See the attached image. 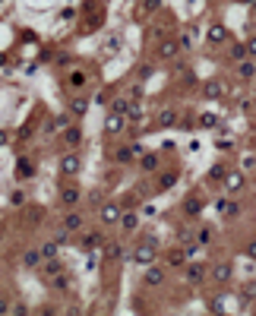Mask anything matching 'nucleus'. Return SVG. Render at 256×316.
<instances>
[{
    "label": "nucleus",
    "instance_id": "f257e3e1",
    "mask_svg": "<svg viewBox=\"0 0 256 316\" xmlns=\"http://www.w3.org/2000/svg\"><path fill=\"white\" fill-rule=\"evenodd\" d=\"M130 259L139 263V266L155 263V259H158V237H155V234H143V240L130 250Z\"/></svg>",
    "mask_w": 256,
    "mask_h": 316
},
{
    "label": "nucleus",
    "instance_id": "f03ea898",
    "mask_svg": "<svg viewBox=\"0 0 256 316\" xmlns=\"http://www.w3.org/2000/svg\"><path fill=\"white\" fill-rule=\"evenodd\" d=\"M102 244H105V234L98 231V228H83V231H79V240H76V250L79 253H92Z\"/></svg>",
    "mask_w": 256,
    "mask_h": 316
},
{
    "label": "nucleus",
    "instance_id": "7ed1b4c3",
    "mask_svg": "<svg viewBox=\"0 0 256 316\" xmlns=\"http://www.w3.org/2000/svg\"><path fill=\"white\" fill-rule=\"evenodd\" d=\"M57 168H60V174H64L66 180L76 177V174L83 171V155H79L76 149H66L64 155H60V161H57Z\"/></svg>",
    "mask_w": 256,
    "mask_h": 316
},
{
    "label": "nucleus",
    "instance_id": "20e7f679",
    "mask_svg": "<svg viewBox=\"0 0 256 316\" xmlns=\"http://www.w3.org/2000/svg\"><path fill=\"white\" fill-rule=\"evenodd\" d=\"M143 152H146L143 143H130V146H117V149L111 152V158H114V165H133Z\"/></svg>",
    "mask_w": 256,
    "mask_h": 316
},
{
    "label": "nucleus",
    "instance_id": "39448f33",
    "mask_svg": "<svg viewBox=\"0 0 256 316\" xmlns=\"http://www.w3.org/2000/svg\"><path fill=\"white\" fill-rule=\"evenodd\" d=\"M102 256H105L107 266H117V263H124L130 253H127L124 240H105V244H102Z\"/></svg>",
    "mask_w": 256,
    "mask_h": 316
},
{
    "label": "nucleus",
    "instance_id": "423d86ee",
    "mask_svg": "<svg viewBox=\"0 0 256 316\" xmlns=\"http://www.w3.org/2000/svg\"><path fill=\"white\" fill-rule=\"evenodd\" d=\"M120 215H124V206L114 203V199H105V203L98 206V221H102L105 228H114L120 221Z\"/></svg>",
    "mask_w": 256,
    "mask_h": 316
},
{
    "label": "nucleus",
    "instance_id": "0eeeda50",
    "mask_svg": "<svg viewBox=\"0 0 256 316\" xmlns=\"http://www.w3.org/2000/svg\"><path fill=\"white\" fill-rule=\"evenodd\" d=\"M168 281V266L165 263H149L143 272V285L146 288H161Z\"/></svg>",
    "mask_w": 256,
    "mask_h": 316
},
{
    "label": "nucleus",
    "instance_id": "6e6552de",
    "mask_svg": "<svg viewBox=\"0 0 256 316\" xmlns=\"http://www.w3.org/2000/svg\"><path fill=\"white\" fill-rule=\"evenodd\" d=\"M180 272H184V281H187L190 288L206 285V278H209V269H206L203 263H190V259H187V266L180 269Z\"/></svg>",
    "mask_w": 256,
    "mask_h": 316
},
{
    "label": "nucleus",
    "instance_id": "1a4fd4ad",
    "mask_svg": "<svg viewBox=\"0 0 256 316\" xmlns=\"http://www.w3.org/2000/svg\"><path fill=\"white\" fill-rule=\"evenodd\" d=\"M209 278H212L218 288L231 285V278H234V263H231V259H221V263H215L212 269H209Z\"/></svg>",
    "mask_w": 256,
    "mask_h": 316
},
{
    "label": "nucleus",
    "instance_id": "9d476101",
    "mask_svg": "<svg viewBox=\"0 0 256 316\" xmlns=\"http://www.w3.org/2000/svg\"><path fill=\"white\" fill-rule=\"evenodd\" d=\"M221 187H225L231 196H237V193L247 187V171H240V168H228V174H225V180H221Z\"/></svg>",
    "mask_w": 256,
    "mask_h": 316
},
{
    "label": "nucleus",
    "instance_id": "9b49d317",
    "mask_svg": "<svg viewBox=\"0 0 256 316\" xmlns=\"http://www.w3.org/2000/svg\"><path fill=\"white\" fill-rule=\"evenodd\" d=\"M13 174H16L19 184H25V180H32V177L38 174V161L29 158V155H19V158H16V171H13Z\"/></svg>",
    "mask_w": 256,
    "mask_h": 316
},
{
    "label": "nucleus",
    "instance_id": "f8f14e48",
    "mask_svg": "<svg viewBox=\"0 0 256 316\" xmlns=\"http://www.w3.org/2000/svg\"><path fill=\"white\" fill-rule=\"evenodd\" d=\"M79 203H83V190H79L76 184L60 187V206H64V209H79Z\"/></svg>",
    "mask_w": 256,
    "mask_h": 316
},
{
    "label": "nucleus",
    "instance_id": "ddd939ff",
    "mask_svg": "<svg viewBox=\"0 0 256 316\" xmlns=\"http://www.w3.org/2000/svg\"><path fill=\"white\" fill-rule=\"evenodd\" d=\"M89 105H92V98L89 95H83V92H76V95H70V102H66V111L73 114V120H83L85 117V111H89Z\"/></svg>",
    "mask_w": 256,
    "mask_h": 316
},
{
    "label": "nucleus",
    "instance_id": "4468645a",
    "mask_svg": "<svg viewBox=\"0 0 256 316\" xmlns=\"http://www.w3.org/2000/svg\"><path fill=\"white\" fill-rule=\"evenodd\" d=\"M60 143H64V149H79L83 146V126L70 124L66 130H60Z\"/></svg>",
    "mask_w": 256,
    "mask_h": 316
},
{
    "label": "nucleus",
    "instance_id": "2eb2a0df",
    "mask_svg": "<svg viewBox=\"0 0 256 316\" xmlns=\"http://www.w3.org/2000/svg\"><path fill=\"white\" fill-rule=\"evenodd\" d=\"M60 225H64L70 234H79V231L85 228V215L79 212V209H66V212H64V218H60Z\"/></svg>",
    "mask_w": 256,
    "mask_h": 316
},
{
    "label": "nucleus",
    "instance_id": "dca6fc26",
    "mask_svg": "<svg viewBox=\"0 0 256 316\" xmlns=\"http://www.w3.org/2000/svg\"><path fill=\"white\" fill-rule=\"evenodd\" d=\"M127 130V117H124V114H107V117H105V126H102V133H105V136H117V133H124Z\"/></svg>",
    "mask_w": 256,
    "mask_h": 316
},
{
    "label": "nucleus",
    "instance_id": "f3484780",
    "mask_svg": "<svg viewBox=\"0 0 256 316\" xmlns=\"http://www.w3.org/2000/svg\"><path fill=\"white\" fill-rule=\"evenodd\" d=\"M228 38H231V35H228V29H225V25H221V22H212V25H209V29H206V44H212V48H218V44H225Z\"/></svg>",
    "mask_w": 256,
    "mask_h": 316
},
{
    "label": "nucleus",
    "instance_id": "a211bd4d",
    "mask_svg": "<svg viewBox=\"0 0 256 316\" xmlns=\"http://www.w3.org/2000/svg\"><path fill=\"white\" fill-rule=\"evenodd\" d=\"M225 83H221V79H206L203 83V98H209V102H221V98H225Z\"/></svg>",
    "mask_w": 256,
    "mask_h": 316
},
{
    "label": "nucleus",
    "instance_id": "6ab92c4d",
    "mask_svg": "<svg viewBox=\"0 0 256 316\" xmlns=\"http://www.w3.org/2000/svg\"><path fill=\"white\" fill-rule=\"evenodd\" d=\"M139 225H143V218H139L133 209H124V215H120V221H117V228H120L124 234H136Z\"/></svg>",
    "mask_w": 256,
    "mask_h": 316
},
{
    "label": "nucleus",
    "instance_id": "aec40b11",
    "mask_svg": "<svg viewBox=\"0 0 256 316\" xmlns=\"http://www.w3.org/2000/svg\"><path fill=\"white\" fill-rule=\"evenodd\" d=\"M174 124H177V107H165V111H158L155 120H152L155 130H171Z\"/></svg>",
    "mask_w": 256,
    "mask_h": 316
},
{
    "label": "nucleus",
    "instance_id": "412c9836",
    "mask_svg": "<svg viewBox=\"0 0 256 316\" xmlns=\"http://www.w3.org/2000/svg\"><path fill=\"white\" fill-rule=\"evenodd\" d=\"M187 253H184V247H177V250H168L165 253V266H168V272H177V269H184L187 266Z\"/></svg>",
    "mask_w": 256,
    "mask_h": 316
},
{
    "label": "nucleus",
    "instance_id": "4be33fe9",
    "mask_svg": "<svg viewBox=\"0 0 256 316\" xmlns=\"http://www.w3.org/2000/svg\"><path fill=\"white\" fill-rule=\"evenodd\" d=\"M215 209H218L221 218H240V203H234V199H228V196H221L218 203H215Z\"/></svg>",
    "mask_w": 256,
    "mask_h": 316
},
{
    "label": "nucleus",
    "instance_id": "5701e85b",
    "mask_svg": "<svg viewBox=\"0 0 256 316\" xmlns=\"http://www.w3.org/2000/svg\"><path fill=\"white\" fill-rule=\"evenodd\" d=\"M64 83H66V89H73V92H83V89H85V83H89V73H85V70H70V73H66V79H64Z\"/></svg>",
    "mask_w": 256,
    "mask_h": 316
},
{
    "label": "nucleus",
    "instance_id": "b1692460",
    "mask_svg": "<svg viewBox=\"0 0 256 316\" xmlns=\"http://www.w3.org/2000/svg\"><path fill=\"white\" fill-rule=\"evenodd\" d=\"M70 124H73V114H70V111H66V114H57V117H51L48 124H44V133L51 136V133H60V130H66Z\"/></svg>",
    "mask_w": 256,
    "mask_h": 316
},
{
    "label": "nucleus",
    "instance_id": "393cba45",
    "mask_svg": "<svg viewBox=\"0 0 256 316\" xmlns=\"http://www.w3.org/2000/svg\"><path fill=\"white\" fill-rule=\"evenodd\" d=\"M180 212H184L187 218H199V215H203V199L199 196H187L184 203H180Z\"/></svg>",
    "mask_w": 256,
    "mask_h": 316
},
{
    "label": "nucleus",
    "instance_id": "a878e982",
    "mask_svg": "<svg viewBox=\"0 0 256 316\" xmlns=\"http://www.w3.org/2000/svg\"><path fill=\"white\" fill-rule=\"evenodd\" d=\"M158 165H161L158 152H143V155H139V168H143L146 174H158Z\"/></svg>",
    "mask_w": 256,
    "mask_h": 316
},
{
    "label": "nucleus",
    "instance_id": "bb28decb",
    "mask_svg": "<svg viewBox=\"0 0 256 316\" xmlns=\"http://www.w3.org/2000/svg\"><path fill=\"white\" fill-rule=\"evenodd\" d=\"M234 73H237L240 79H253V76H256V60H253V57H244V60H237Z\"/></svg>",
    "mask_w": 256,
    "mask_h": 316
},
{
    "label": "nucleus",
    "instance_id": "cd10ccee",
    "mask_svg": "<svg viewBox=\"0 0 256 316\" xmlns=\"http://www.w3.org/2000/svg\"><path fill=\"white\" fill-rule=\"evenodd\" d=\"M193 240H196L199 247H209V244L215 240V228H212V225H199L196 231H193Z\"/></svg>",
    "mask_w": 256,
    "mask_h": 316
},
{
    "label": "nucleus",
    "instance_id": "c85d7f7f",
    "mask_svg": "<svg viewBox=\"0 0 256 316\" xmlns=\"http://www.w3.org/2000/svg\"><path fill=\"white\" fill-rule=\"evenodd\" d=\"M42 263H44V256H42V250H38V247L22 253V266L25 269H42Z\"/></svg>",
    "mask_w": 256,
    "mask_h": 316
},
{
    "label": "nucleus",
    "instance_id": "c756f323",
    "mask_svg": "<svg viewBox=\"0 0 256 316\" xmlns=\"http://www.w3.org/2000/svg\"><path fill=\"white\" fill-rule=\"evenodd\" d=\"M60 272H66V269H64V263H60L57 256H54V259H44V263H42V275H44V278H51V275H60Z\"/></svg>",
    "mask_w": 256,
    "mask_h": 316
},
{
    "label": "nucleus",
    "instance_id": "7c9ffc66",
    "mask_svg": "<svg viewBox=\"0 0 256 316\" xmlns=\"http://www.w3.org/2000/svg\"><path fill=\"white\" fill-rule=\"evenodd\" d=\"M107 105H111L114 114H124V117H127V111H130V98H127V95H111V102H107Z\"/></svg>",
    "mask_w": 256,
    "mask_h": 316
},
{
    "label": "nucleus",
    "instance_id": "2f4dec72",
    "mask_svg": "<svg viewBox=\"0 0 256 316\" xmlns=\"http://www.w3.org/2000/svg\"><path fill=\"white\" fill-rule=\"evenodd\" d=\"M196 126H199V130H218V114H199V117H196Z\"/></svg>",
    "mask_w": 256,
    "mask_h": 316
},
{
    "label": "nucleus",
    "instance_id": "473e14b6",
    "mask_svg": "<svg viewBox=\"0 0 256 316\" xmlns=\"http://www.w3.org/2000/svg\"><path fill=\"white\" fill-rule=\"evenodd\" d=\"M177 177H180V171H165V174H158V190H171L174 184H177Z\"/></svg>",
    "mask_w": 256,
    "mask_h": 316
},
{
    "label": "nucleus",
    "instance_id": "72a5a7b5",
    "mask_svg": "<svg viewBox=\"0 0 256 316\" xmlns=\"http://www.w3.org/2000/svg\"><path fill=\"white\" fill-rule=\"evenodd\" d=\"M177 54H180V44H177V42H161V44H158V57L171 60V57H177Z\"/></svg>",
    "mask_w": 256,
    "mask_h": 316
},
{
    "label": "nucleus",
    "instance_id": "f704fd0d",
    "mask_svg": "<svg viewBox=\"0 0 256 316\" xmlns=\"http://www.w3.org/2000/svg\"><path fill=\"white\" fill-rule=\"evenodd\" d=\"M225 174H228V165H225V161H215V165H212V171H209V180L221 184V180H225Z\"/></svg>",
    "mask_w": 256,
    "mask_h": 316
},
{
    "label": "nucleus",
    "instance_id": "c9c22d12",
    "mask_svg": "<svg viewBox=\"0 0 256 316\" xmlns=\"http://www.w3.org/2000/svg\"><path fill=\"white\" fill-rule=\"evenodd\" d=\"M51 288H54V291H66V288H70V275H66V272H60V275H51Z\"/></svg>",
    "mask_w": 256,
    "mask_h": 316
},
{
    "label": "nucleus",
    "instance_id": "e433bc0d",
    "mask_svg": "<svg viewBox=\"0 0 256 316\" xmlns=\"http://www.w3.org/2000/svg\"><path fill=\"white\" fill-rule=\"evenodd\" d=\"M57 247H60V244L51 237V240H44V244L38 247V250H42V256H44V259H54V256H57Z\"/></svg>",
    "mask_w": 256,
    "mask_h": 316
},
{
    "label": "nucleus",
    "instance_id": "4c0bfd02",
    "mask_svg": "<svg viewBox=\"0 0 256 316\" xmlns=\"http://www.w3.org/2000/svg\"><path fill=\"white\" fill-rule=\"evenodd\" d=\"M143 95H146V85L143 83H133L130 89H127V98H130V102H143Z\"/></svg>",
    "mask_w": 256,
    "mask_h": 316
},
{
    "label": "nucleus",
    "instance_id": "58836bf2",
    "mask_svg": "<svg viewBox=\"0 0 256 316\" xmlns=\"http://www.w3.org/2000/svg\"><path fill=\"white\" fill-rule=\"evenodd\" d=\"M193 42H196V38H193V29H187V32H184V35H180V38H177V44H180V51H193V48H196V44H193Z\"/></svg>",
    "mask_w": 256,
    "mask_h": 316
},
{
    "label": "nucleus",
    "instance_id": "ea45409f",
    "mask_svg": "<svg viewBox=\"0 0 256 316\" xmlns=\"http://www.w3.org/2000/svg\"><path fill=\"white\" fill-rule=\"evenodd\" d=\"M244 57H250V54H247V42L244 44H231V60H234V63H237V60H244Z\"/></svg>",
    "mask_w": 256,
    "mask_h": 316
},
{
    "label": "nucleus",
    "instance_id": "a19ab883",
    "mask_svg": "<svg viewBox=\"0 0 256 316\" xmlns=\"http://www.w3.org/2000/svg\"><path fill=\"white\" fill-rule=\"evenodd\" d=\"M25 199H29V196H25V190H19V187L10 193V206H16V209H19V206H25Z\"/></svg>",
    "mask_w": 256,
    "mask_h": 316
},
{
    "label": "nucleus",
    "instance_id": "79ce46f5",
    "mask_svg": "<svg viewBox=\"0 0 256 316\" xmlns=\"http://www.w3.org/2000/svg\"><path fill=\"white\" fill-rule=\"evenodd\" d=\"M152 73H155V70H152V63H139V66H136V79H139V83H146V79H149Z\"/></svg>",
    "mask_w": 256,
    "mask_h": 316
},
{
    "label": "nucleus",
    "instance_id": "37998d69",
    "mask_svg": "<svg viewBox=\"0 0 256 316\" xmlns=\"http://www.w3.org/2000/svg\"><path fill=\"white\" fill-rule=\"evenodd\" d=\"M139 199H143L139 193H127V199H124V209H136V206H139Z\"/></svg>",
    "mask_w": 256,
    "mask_h": 316
},
{
    "label": "nucleus",
    "instance_id": "c03bdc74",
    "mask_svg": "<svg viewBox=\"0 0 256 316\" xmlns=\"http://www.w3.org/2000/svg\"><path fill=\"white\" fill-rule=\"evenodd\" d=\"M256 168V155L250 152V155H244V161H240V171H253Z\"/></svg>",
    "mask_w": 256,
    "mask_h": 316
},
{
    "label": "nucleus",
    "instance_id": "a18cd8bd",
    "mask_svg": "<svg viewBox=\"0 0 256 316\" xmlns=\"http://www.w3.org/2000/svg\"><path fill=\"white\" fill-rule=\"evenodd\" d=\"M54 240H57V244H66V240H70V231H66V228L60 225L57 231H54Z\"/></svg>",
    "mask_w": 256,
    "mask_h": 316
},
{
    "label": "nucleus",
    "instance_id": "49530a36",
    "mask_svg": "<svg viewBox=\"0 0 256 316\" xmlns=\"http://www.w3.org/2000/svg\"><path fill=\"white\" fill-rule=\"evenodd\" d=\"M180 79H184L187 85H190V83H196V76H193V70H190V66H180Z\"/></svg>",
    "mask_w": 256,
    "mask_h": 316
},
{
    "label": "nucleus",
    "instance_id": "de8ad7c7",
    "mask_svg": "<svg viewBox=\"0 0 256 316\" xmlns=\"http://www.w3.org/2000/svg\"><path fill=\"white\" fill-rule=\"evenodd\" d=\"M244 253H247V256H250V259H256V237H250V240H247Z\"/></svg>",
    "mask_w": 256,
    "mask_h": 316
},
{
    "label": "nucleus",
    "instance_id": "09e8293b",
    "mask_svg": "<svg viewBox=\"0 0 256 316\" xmlns=\"http://www.w3.org/2000/svg\"><path fill=\"white\" fill-rule=\"evenodd\" d=\"M177 237H184V240H193V228L180 225V228H177Z\"/></svg>",
    "mask_w": 256,
    "mask_h": 316
},
{
    "label": "nucleus",
    "instance_id": "8fccbe9b",
    "mask_svg": "<svg viewBox=\"0 0 256 316\" xmlns=\"http://www.w3.org/2000/svg\"><path fill=\"white\" fill-rule=\"evenodd\" d=\"M111 95H114V92H105V89H102V92H98V95H95V102H98V105L105 107L107 102H111Z\"/></svg>",
    "mask_w": 256,
    "mask_h": 316
},
{
    "label": "nucleus",
    "instance_id": "3c124183",
    "mask_svg": "<svg viewBox=\"0 0 256 316\" xmlns=\"http://www.w3.org/2000/svg\"><path fill=\"white\" fill-rule=\"evenodd\" d=\"M117 48H120V38L111 35V38H107V51H117Z\"/></svg>",
    "mask_w": 256,
    "mask_h": 316
},
{
    "label": "nucleus",
    "instance_id": "603ef678",
    "mask_svg": "<svg viewBox=\"0 0 256 316\" xmlns=\"http://www.w3.org/2000/svg\"><path fill=\"white\" fill-rule=\"evenodd\" d=\"M247 54H250V57L256 60V35L250 38V42H247Z\"/></svg>",
    "mask_w": 256,
    "mask_h": 316
},
{
    "label": "nucleus",
    "instance_id": "864d4df0",
    "mask_svg": "<svg viewBox=\"0 0 256 316\" xmlns=\"http://www.w3.org/2000/svg\"><path fill=\"white\" fill-rule=\"evenodd\" d=\"M161 6V0H146V13H152V10H158Z\"/></svg>",
    "mask_w": 256,
    "mask_h": 316
},
{
    "label": "nucleus",
    "instance_id": "5fc2aeb1",
    "mask_svg": "<svg viewBox=\"0 0 256 316\" xmlns=\"http://www.w3.org/2000/svg\"><path fill=\"white\" fill-rule=\"evenodd\" d=\"M6 310H10V300L3 297V300H0V313H6Z\"/></svg>",
    "mask_w": 256,
    "mask_h": 316
},
{
    "label": "nucleus",
    "instance_id": "6e6d98bb",
    "mask_svg": "<svg viewBox=\"0 0 256 316\" xmlns=\"http://www.w3.org/2000/svg\"><path fill=\"white\" fill-rule=\"evenodd\" d=\"M6 139H10V136H6V133H0V146H6Z\"/></svg>",
    "mask_w": 256,
    "mask_h": 316
},
{
    "label": "nucleus",
    "instance_id": "4d7b16f0",
    "mask_svg": "<svg viewBox=\"0 0 256 316\" xmlns=\"http://www.w3.org/2000/svg\"><path fill=\"white\" fill-rule=\"evenodd\" d=\"M237 3H247V6H256V0H237Z\"/></svg>",
    "mask_w": 256,
    "mask_h": 316
},
{
    "label": "nucleus",
    "instance_id": "13d9d810",
    "mask_svg": "<svg viewBox=\"0 0 256 316\" xmlns=\"http://www.w3.org/2000/svg\"><path fill=\"white\" fill-rule=\"evenodd\" d=\"M253 29H256V13H253Z\"/></svg>",
    "mask_w": 256,
    "mask_h": 316
},
{
    "label": "nucleus",
    "instance_id": "bf43d9fd",
    "mask_svg": "<svg viewBox=\"0 0 256 316\" xmlns=\"http://www.w3.org/2000/svg\"><path fill=\"white\" fill-rule=\"evenodd\" d=\"M253 83H256V76H253Z\"/></svg>",
    "mask_w": 256,
    "mask_h": 316
}]
</instances>
